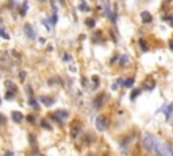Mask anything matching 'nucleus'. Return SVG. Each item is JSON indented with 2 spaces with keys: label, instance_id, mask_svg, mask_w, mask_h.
Wrapping results in <instances>:
<instances>
[{
  "label": "nucleus",
  "instance_id": "8",
  "mask_svg": "<svg viewBox=\"0 0 173 156\" xmlns=\"http://www.w3.org/2000/svg\"><path fill=\"white\" fill-rule=\"evenodd\" d=\"M12 120H14L15 122H21V121L23 120V114H22L21 111H14L12 113Z\"/></svg>",
  "mask_w": 173,
  "mask_h": 156
},
{
  "label": "nucleus",
  "instance_id": "14",
  "mask_svg": "<svg viewBox=\"0 0 173 156\" xmlns=\"http://www.w3.org/2000/svg\"><path fill=\"white\" fill-rule=\"evenodd\" d=\"M27 3H23V6H22V8H21V15H24L26 14V8H27Z\"/></svg>",
  "mask_w": 173,
  "mask_h": 156
},
{
  "label": "nucleus",
  "instance_id": "7",
  "mask_svg": "<svg viewBox=\"0 0 173 156\" xmlns=\"http://www.w3.org/2000/svg\"><path fill=\"white\" fill-rule=\"evenodd\" d=\"M0 37H1V38H6V39L10 38V36L7 34V30H6V27H4V25L1 21H0Z\"/></svg>",
  "mask_w": 173,
  "mask_h": 156
},
{
  "label": "nucleus",
  "instance_id": "20",
  "mask_svg": "<svg viewBox=\"0 0 173 156\" xmlns=\"http://www.w3.org/2000/svg\"><path fill=\"white\" fill-rule=\"evenodd\" d=\"M24 79V72H21V80Z\"/></svg>",
  "mask_w": 173,
  "mask_h": 156
},
{
  "label": "nucleus",
  "instance_id": "17",
  "mask_svg": "<svg viewBox=\"0 0 173 156\" xmlns=\"http://www.w3.org/2000/svg\"><path fill=\"white\" fill-rule=\"evenodd\" d=\"M139 46H142V49H144V50H147V48H146V45H145L144 39H141V41H139Z\"/></svg>",
  "mask_w": 173,
  "mask_h": 156
},
{
  "label": "nucleus",
  "instance_id": "19",
  "mask_svg": "<svg viewBox=\"0 0 173 156\" xmlns=\"http://www.w3.org/2000/svg\"><path fill=\"white\" fill-rule=\"evenodd\" d=\"M27 118H29V121H30V122H34V118H32L31 115H29V117H27Z\"/></svg>",
  "mask_w": 173,
  "mask_h": 156
},
{
  "label": "nucleus",
  "instance_id": "21",
  "mask_svg": "<svg viewBox=\"0 0 173 156\" xmlns=\"http://www.w3.org/2000/svg\"><path fill=\"white\" fill-rule=\"evenodd\" d=\"M170 48L173 49V41H170Z\"/></svg>",
  "mask_w": 173,
  "mask_h": 156
},
{
  "label": "nucleus",
  "instance_id": "5",
  "mask_svg": "<svg viewBox=\"0 0 173 156\" xmlns=\"http://www.w3.org/2000/svg\"><path fill=\"white\" fill-rule=\"evenodd\" d=\"M39 100H41L43 105H46V106H52V105L54 103L53 98H49V97H41V98H39Z\"/></svg>",
  "mask_w": 173,
  "mask_h": 156
},
{
  "label": "nucleus",
  "instance_id": "1",
  "mask_svg": "<svg viewBox=\"0 0 173 156\" xmlns=\"http://www.w3.org/2000/svg\"><path fill=\"white\" fill-rule=\"evenodd\" d=\"M142 143H144V147L146 148L149 152H154L158 140H157L153 134H150V133H144V136H142Z\"/></svg>",
  "mask_w": 173,
  "mask_h": 156
},
{
  "label": "nucleus",
  "instance_id": "3",
  "mask_svg": "<svg viewBox=\"0 0 173 156\" xmlns=\"http://www.w3.org/2000/svg\"><path fill=\"white\" fill-rule=\"evenodd\" d=\"M95 125H96L97 130L104 132V130L107 129V126H108V121H107V118L104 117V115H99V117L96 118V121H95Z\"/></svg>",
  "mask_w": 173,
  "mask_h": 156
},
{
  "label": "nucleus",
  "instance_id": "11",
  "mask_svg": "<svg viewBox=\"0 0 173 156\" xmlns=\"http://www.w3.org/2000/svg\"><path fill=\"white\" fill-rule=\"evenodd\" d=\"M145 87H146L147 90H153L154 88V82H153V80H146V82H145Z\"/></svg>",
  "mask_w": 173,
  "mask_h": 156
},
{
  "label": "nucleus",
  "instance_id": "6",
  "mask_svg": "<svg viewBox=\"0 0 173 156\" xmlns=\"http://www.w3.org/2000/svg\"><path fill=\"white\" fill-rule=\"evenodd\" d=\"M141 19L145 23H150V22H152V15L147 11H144V12H141Z\"/></svg>",
  "mask_w": 173,
  "mask_h": 156
},
{
  "label": "nucleus",
  "instance_id": "9",
  "mask_svg": "<svg viewBox=\"0 0 173 156\" xmlns=\"http://www.w3.org/2000/svg\"><path fill=\"white\" fill-rule=\"evenodd\" d=\"M24 30H26V34L30 37V38H34V37H35L34 30L31 29V26H30V25H24Z\"/></svg>",
  "mask_w": 173,
  "mask_h": 156
},
{
  "label": "nucleus",
  "instance_id": "4",
  "mask_svg": "<svg viewBox=\"0 0 173 156\" xmlns=\"http://www.w3.org/2000/svg\"><path fill=\"white\" fill-rule=\"evenodd\" d=\"M54 117H56L58 121H64L65 118L69 117V113H68L66 110H57V111L54 113Z\"/></svg>",
  "mask_w": 173,
  "mask_h": 156
},
{
  "label": "nucleus",
  "instance_id": "2",
  "mask_svg": "<svg viewBox=\"0 0 173 156\" xmlns=\"http://www.w3.org/2000/svg\"><path fill=\"white\" fill-rule=\"evenodd\" d=\"M154 153H157L158 156H173V148L170 147L168 143L158 141L157 143V147H155Z\"/></svg>",
  "mask_w": 173,
  "mask_h": 156
},
{
  "label": "nucleus",
  "instance_id": "18",
  "mask_svg": "<svg viewBox=\"0 0 173 156\" xmlns=\"http://www.w3.org/2000/svg\"><path fill=\"white\" fill-rule=\"evenodd\" d=\"M166 21H169L170 26H173V16H172V15H170V16H166Z\"/></svg>",
  "mask_w": 173,
  "mask_h": 156
},
{
  "label": "nucleus",
  "instance_id": "10",
  "mask_svg": "<svg viewBox=\"0 0 173 156\" xmlns=\"http://www.w3.org/2000/svg\"><path fill=\"white\" fill-rule=\"evenodd\" d=\"M123 84H124V87L130 88V87H133V84H134V79H133V77H130V79L124 80V82H123Z\"/></svg>",
  "mask_w": 173,
  "mask_h": 156
},
{
  "label": "nucleus",
  "instance_id": "13",
  "mask_svg": "<svg viewBox=\"0 0 173 156\" xmlns=\"http://www.w3.org/2000/svg\"><path fill=\"white\" fill-rule=\"evenodd\" d=\"M85 25L89 26V27H93L95 26V21H93V19H87V21H85Z\"/></svg>",
  "mask_w": 173,
  "mask_h": 156
},
{
  "label": "nucleus",
  "instance_id": "12",
  "mask_svg": "<svg viewBox=\"0 0 173 156\" xmlns=\"http://www.w3.org/2000/svg\"><path fill=\"white\" fill-rule=\"evenodd\" d=\"M80 10H81V11H84V12H87V11H89V7L87 6V3H85V1H82V3L80 4Z\"/></svg>",
  "mask_w": 173,
  "mask_h": 156
},
{
  "label": "nucleus",
  "instance_id": "15",
  "mask_svg": "<svg viewBox=\"0 0 173 156\" xmlns=\"http://www.w3.org/2000/svg\"><path fill=\"white\" fill-rule=\"evenodd\" d=\"M138 94H141V90H134L131 94V99H135V97H137Z\"/></svg>",
  "mask_w": 173,
  "mask_h": 156
},
{
  "label": "nucleus",
  "instance_id": "16",
  "mask_svg": "<svg viewBox=\"0 0 173 156\" xmlns=\"http://www.w3.org/2000/svg\"><path fill=\"white\" fill-rule=\"evenodd\" d=\"M42 126H43V128H46V129H52V126H50V124H47V122H46V121H42Z\"/></svg>",
  "mask_w": 173,
  "mask_h": 156
}]
</instances>
